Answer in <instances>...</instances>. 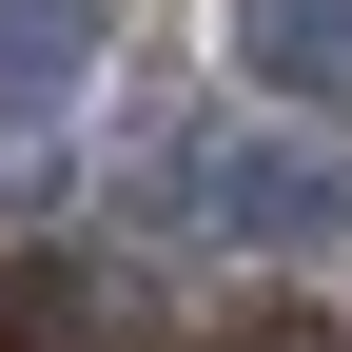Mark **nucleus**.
Segmentation results:
<instances>
[{
	"mask_svg": "<svg viewBox=\"0 0 352 352\" xmlns=\"http://www.w3.org/2000/svg\"><path fill=\"white\" fill-rule=\"evenodd\" d=\"M176 215H215L254 254H333L352 235V157H176Z\"/></svg>",
	"mask_w": 352,
	"mask_h": 352,
	"instance_id": "obj_1",
	"label": "nucleus"
},
{
	"mask_svg": "<svg viewBox=\"0 0 352 352\" xmlns=\"http://www.w3.org/2000/svg\"><path fill=\"white\" fill-rule=\"evenodd\" d=\"M78 59H98V0H0V157H39V138H59Z\"/></svg>",
	"mask_w": 352,
	"mask_h": 352,
	"instance_id": "obj_2",
	"label": "nucleus"
},
{
	"mask_svg": "<svg viewBox=\"0 0 352 352\" xmlns=\"http://www.w3.org/2000/svg\"><path fill=\"white\" fill-rule=\"evenodd\" d=\"M235 59L274 98H352V0H235Z\"/></svg>",
	"mask_w": 352,
	"mask_h": 352,
	"instance_id": "obj_3",
	"label": "nucleus"
},
{
	"mask_svg": "<svg viewBox=\"0 0 352 352\" xmlns=\"http://www.w3.org/2000/svg\"><path fill=\"white\" fill-rule=\"evenodd\" d=\"M235 352H352V333H314V314H294V333H235Z\"/></svg>",
	"mask_w": 352,
	"mask_h": 352,
	"instance_id": "obj_4",
	"label": "nucleus"
},
{
	"mask_svg": "<svg viewBox=\"0 0 352 352\" xmlns=\"http://www.w3.org/2000/svg\"><path fill=\"white\" fill-rule=\"evenodd\" d=\"M0 352H39V314H0Z\"/></svg>",
	"mask_w": 352,
	"mask_h": 352,
	"instance_id": "obj_5",
	"label": "nucleus"
}]
</instances>
